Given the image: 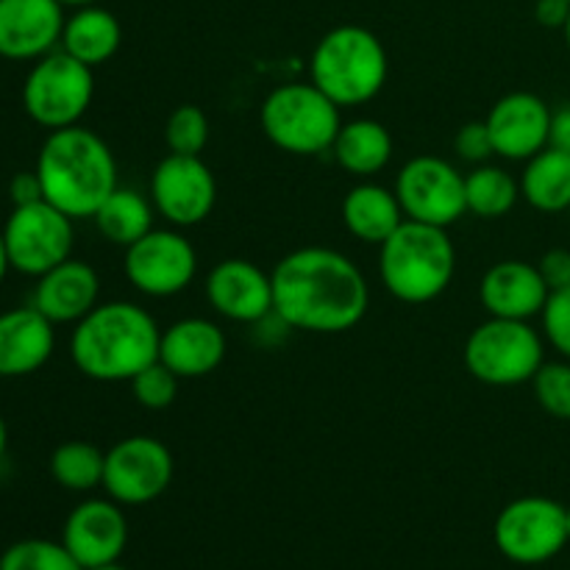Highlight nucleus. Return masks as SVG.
<instances>
[{"label":"nucleus","mask_w":570,"mask_h":570,"mask_svg":"<svg viewBox=\"0 0 570 570\" xmlns=\"http://www.w3.org/2000/svg\"><path fill=\"white\" fill-rule=\"evenodd\" d=\"M273 315L309 334H343L360 326L371 306L367 278L334 248L309 245L273 267Z\"/></svg>","instance_id":"1"},{"label":"nucleus","mask_w":570,"mask_h":570,"mask_svg":"<svg viewBox=\"0 0 570 570\" xmlns=\"http://www.w3.org/2000/svg\"><path fill=\"white\" fill-rule=\"evenodd\" d=\"M161 328L145 306L106 301L76 323L70 360L92 382H131L142 367L159 360Z\"/></svg>","instance_id":"2"},{"label":"nucleus","mask_w":570,"mask_h":570,"mask_svg":"<svg viewBox=\"0 0 570 570\" xmlns=\"http://www.w3.org/2000/svg\"><path fill=\"white\" fill-rule=\"evenodd\" d=\"M33 170L42 181L45 200L72 220L95 217L100 204L120 187L115 154L104 137L83 126L50 131Z\"/></svg>","instance_id":"3"},{"label":"nucleus","mask_w":570,"mask_h":570,"mask_svg":"<svg viewBox=\"0 0 570 570\" xmlns=\"http://www.w3.org/2000/svg\"><path fill=\"white\" fill-rule=\"evenodd\" d=\"M456 271V248L449 228L404 220L379 245V276L384 289L404 304H429L449 289Z\"/></svg>","instance_id":"4"},{"label":"nucleus","mask_w":570,"mask_h":570,"mask_svg":"<svg viewBox=\"0 0 570 570\" xmlns=\"http://www.w3.org/2000/svg\"><path fill=\"white\" fill-rule=\"evenodd\" d=\"M309 76L334 104L362 106L376 98L390 76L382 39L365 26H337L321 37L309 59Z\"/></svg>","instance_id":"5"},{"label":"nucleus","mask_w":570,"mask_h":570,"mask_svg":"<svg viewBox=\"0 0 570 570\" xmlns=\"http://www.w3.org/2000/svg\"><path fill=\"white\" fill-rule=\"evenodd\" d=\"M265 137L289 156H321L332 150L343 117L340 106L315 83L276 87L259 109Z\"/></svg>","instance_id":"6"},{"label":"nucleus","mask_w":570,"mask_h":570,"mask_svg":"<svg viewBox=\"0 0 570 570\" xmlns=\"http://www.w3.org/2000/svg\"><path fill=\"white\" fill-rule=\"evenodd\" d=\"M546 345L529 321L488 317L465 340L468 373L490 387H518L532 382L543 365Z\"/></svg>","instance_id":"7"},{"label":"nucleus","mask_w":570,"mask_h":570,"mask_svg":"<svg viewBox=\"0 0 570 570\" xmlns=\"http://www.w3.org/2000/svg\"><path fill=\"white\" fill-rule=\"evenodd\" d=\"M95 98L92 67L72 59L61 48L33 61L22 83V109L48 131L81 122Z\"/></svg>","instance_id":"8"},{"label":"nucleus","mask_w":570,"mask_h":570,"mask_svg":"<svg viewBox=\"0 0 570 570\" xmlns=\"http://www.w3.org/2000/svg\"><path fill=\"white\" fill-rule=\"evenodd\" d=\"M495 549L515 566H543L570 543L566 507L546 495H523L499 512Z\"/></svg>","instance_id":"9"},{"label":"nucleus","mask_w":570,"mask_h":570,"mask_svg":"<svg viewBox=\"0 0 570 570\" xmlns=\"http://www.w3.org/2000/svg\"><path fill=\"white\" fill-rule=\"evenodd\" d=\"M11 271L39 278L72 256V217L48 200L14 206L3 226Z\"/></svg>","instance_id":"10"},{"label":"nucleus","mask_w":570,"mask_h":570,"mask_svg":"<svg viewBox=\"0 0 570 570\" xmlns=\"http://www.w3.org/2000/svg\"><path fill=\"white\" fill-rule=\"evenodd\" d=\"M395 198L406 220L449 228L465 217V176L443 156H415L395 176Z\"/></svg>","instance_id":"11"},{"label":"nucleus","mask_w":570,"mask_h":570,"mask_svg":"<svg viewBox=\"0 0 570 570\" xmlns=\"http://www.w3.org/2000/svg\"><path fill=\"white\" fill-rule=\"evenodd\" d=\"M173 473L170 449L148 434H134L106 451L104 490L120 507H142L170 488Z\"/></svg>","instance_id":"12"},{"label":"nucleus","mask_w":570,"mask_h":570,"mask_svg":"<svg viewBox=\"0 0 570 570\" xmlns=\"http://www.w3.org/2000/svg\"><path fill=\"white\" fill-rule=\"evenodd\" d=\"M122 271L134 289L150 298L184 293L198 273V250L181 228H150L142 239L126 248Z\"/></svg>","instance_id":"13"},{"label":"nucleus","mask_w":570,"mask_h":570,"mask_svg":"<svg viewBox=\"0 0 570 570\" xmlns=\"http://www.w3.org/2000/svg\"><path fill=\"white\" fill-rule=\"evenodd\" d=\"M150 200L173 228H193L217 204V178L200 156L167 154L150 176Z\"/></svg>","instance_id":"14"},{"label":"nucleus","mask_w":570,"mask_h":570,"mask_svg":"<svg viewBox=\"0 0 570 570\" xmlns=\"http://www.w3.org/2000/svg\"><path fill=\"white\" fill-rule=\"evenodd\" d=\"M551 115L554 111L549 104L534 92H510L495 100L484 117L495 156L507 161H529L549 148Z\"/></svg>","instance_id":"15"},{"label":"nucleus","mask_w":570,"mask_h":570,"mask_svg":"<svg viewBox=\"0 0 570 570\" xmlns=\"http://www.w3.org/2000/svg\"><path fill=\"white\" fill-rule=\"evenodd\" d=\"M61 543L83 570L117 562L128 546V521L111 499H87L67 515Z\"/></svg>","instance_id":"16"},{"label":"nucleus","mask_w":570,"mask_h":570,"mask_svg":"<svg viewBox=\"0 0 570 570\" xmlns=\"http://www.w3.org/2000/svg\"><path fill=\"white\" fill-rule=\"evenodd\" d=\"M206 301L234 323H259L273 315V276L250 259H223L206 276Z\"/></svg>","instance_id":"17"},{"label":"nucleus","mask_w":570,"mask_h":570,"mask_svg":"<svg viewBox=\"0 0 570 570\" xmlns=\"http://www.w3.org/2000/svg\"><path fill=\"white\" fill-rule=\"evenodd\" d=\"M65 6L59 0H0V56L37 61L61 45Z\"/></svg>","instance_id":"18"},{"label":"nucleus","mask_w":570,"mask_h":570,"mask_svg":"<svg viewBox=\"0 0 570 570\" xmlns=\"http://www.w3.org/2000/svg\"><path fill=\"white\" fill-rule=\"evenodd\" d=\"M551 289L538 265L521 259L495 262L479 282V304L490 317L532 321L543 315Z\"/></svg>","instance_id":"19"},{"label":"nucleus","mask_w":570,"mask_h":570,"mask_svg":"<svg viewBox=\"0 0 570 570\" xmlns=\"http://www.w3.org/2000/svg\"><path fill=\"white\" fill-rule=\"evenodd\" d=\"M56 348V328L37 306L0 312V379L31 376L48 365Z\"/></svg>","instance_id":"20"},{"label":"nucleus","mask_w":570,"mask_h":570,"mask_svg":"<svg viewBox=\"0 0 570 570\" xmlns=\"http://www.w3.org/2000/svg\"><path fill=\"white\" fill-rule=\"evenodd\" d=\"M98 298L100 278L95 267L70 256L37 278L31 306H37L53 326H59V323L76 326L81 317H87L98 306Z\"/></svg>","instance_id":"21"},{"label":"nucleus","mask_w":570,"mask_h":570,"mask_svg":"<svg viewBox=\"0 0 570 570\" xmlns=\"http://www.w3.org/2000/svg\"><path fill=\"white\" fill-rule=\"evenodd\" d=\"M159 360L178 379H204L226 360V334L206 317H181L161 332Z\"/></svg>","instance_id":"22"},{"label":"nucleus","mask_w":570,"mask_h":570,"mask_svg":"<svg viewBox=\"0 0 570 570\" xmlns=\"http://www.w3.org/2000/svg\"><path fill=\"white\" fill-rule=\"evenodd\" d=\"M340 215H343V223L351 237H356L365 245H382L406 220L399 198H395V189H387L373 181L354 184L345 193Z\"/></svg>","instance_id":"23"},{"label":"nucleus","mask_w":570,"mask_h":570,"mask_svg":"<svg viewBox=\"0 0 570 570\" xmlns=\"http://www.w3.org/2000/svg\"><path fill=\"white\" fill-rule=\"evenodd\" d=\"M332 156L348 176L371 178L382 173L393 159V134L371 117H356L340 126L332 145Z\"/></svg>","instance_id":"24"},{"label":"nucleus","mask_w":570,"mask_h":570,"mask_svg":"<svg viewBox=\"0 0 570 570\" xmlns=\"http://www.w3.org/2000/svg\"><path fill=\"white\" fill-rule=\"evenodd\" d=\"M120 20L104 6H83L65 20L59 48L95 70L120 50Z\"/></svg>","instance_id":"25"},{"label":"nucleus","mask_w":570,"mask_h":570,"mask_svg":"<svg viewBox=\"0 0 570 570\" xmlns=\"http://www.w3.org/2000/svg\"><path fill=\"white\" fill-rule=\"evenodd\" d=\"M521 198L546 215L570 209V154L549 145L532 156L521 173Z\"/></svg>","instance_id":"26"},{"label":"nucleus","mask_w":570,"mask_h":570,"mask_svg":"<svg viewBox=\"0 0 570 570\" xmlns=\"http://www.w3.org/2000/svg\"><path fill=\"white\" fill-rule=\"evenodd\" d=\"M154 200L145 198L137 189L117 187L95 212V226L109 243L128 248L154 228Z\"/></svg>","instance_id":"27"},{"label":"nucleus","mask_w":570,"mask_h":570,"mask_svg":"<svg viewBox=\"0 0 570 570\" xmlns=\"http://www.w3.org/2000/svg\"><path fill=\"white\" fill-rule=\"evenodd\" d=\"M468 212L482 220H499L510 215L521 200V181L499 165H476L465 176Z\"/></svg>","instance_id":"28"},{"label":"nucleus","mask_w":570,"mask_h":570,"mask_svg":"<svg viewBox=\"0 0 570 570\" xmlns=\"http://www.w3.org/2000/svg\"><path fill=\"white\" fill-rule=\"evenodd\" d=\"M104 468L106 451L92 443H83V440L61 443L50 454V476L70 493H89L95 488H104Z\"/></svg>","instance_id":"29"},{"label":"nucleus","mask_w":570,"mask_h":570,"mask_svg":"<svg viewBox=\"0 0 570 570\" xmlns=\"http://www.w3.org/2000/svg\"><path fill=\"white\" fill-rule=\"evenodd\" d=\"M0 570H83L65 543L28 538L17 540L0 554Z\"/></svg>","instance_id":"30"},{"label":"nucleus","mask_w":570,"mask_h":570,"mask_svg":"<svg viewBox=\"0 0 570 570\" xmlns=\"http://www.w3.org/2000/svg\"><path fill=\"white\" fill-rule=\"evenodd\" d=\"M165 142L170 154L200 156V150L209 142V120L204 111L193 104L173 109L165 122Z\"/></svg>","instance_id":"31"},{"label":"nucleus","mask_w":570,"mask_h":570,"mask_svg":"<svg viewBox=\"0 0 570 570\" xmlns=\"http://www.w3.org/2000/svg\"><path fill=\"white\" fill-rule=\"evenodd\" d=\"M534 399L557 421H570V362H543L532 379Z\"/></svg>","instance_id":"32"},{"label":"nucleus","mask_w":570,"mask_h":570,"mask_svg":"<svg viewBox=\"0 0 570 570\" xmlns=\"http://www.w3.org/2000/svg\"><path fill=\"white\" fill-rule=\"evenodd\" d=\"M178 382H181V379H178L165 362L156 360L150 362L148 367H142V371H139L128 384H131V393L134 399H137V404H142L145 410L156 412V410H167V406L176 401Z\"/></svg>","instance_id":"33"},{"label":"nucleus","mask_w":570,"mask_h":570,"mask_svg":"<svg viewBox=\"0 0 570 570\" xmlns=\"http://www.w3.org/2000/svg\"><path fill=\"white\" fill-rule=\"evenodd\" d=\"M540 317H543V337L554 345L562 360L570 362V287L551 293Z\"/></svg>","instance_id":"34"},{"label":"nucleus","mask_w":570,"mask_h":570,"mask_svg":"<svg viewBox=\"0 0 570 570\" xmlns=\"http://www.w3.org/2000/svg\"><path fill=\"white\" fill-rule=\"evenodd\" d=\"M454 150L462 161H471V165H484L490 156H495L493 139H490L488 122L473 120L456 131L454 137Z\"/></svg>","instance_id":"35"},{"label":"nucleus","mask_w":570,"mask_h":570,"mask_svg":"<svg viewBox=\"0 0 570 570\" xmlns=\"http://www.w3.org/2000/svg\"><path fill=\"white\" fill-rule=\"evenodd\" d=\"M538 271L543 282L549 284L551 293L570 287V250L568 248H551L546 250L543 259L538 262Z\"/></svg>","instance_id":"36"},{"label":"nucleus","mask_w":570,"mask_h":570,"mask_svg":"<svg viewBox=\"0 0 570 570\" xmlns=\"http://www.w3.org/2000/svg\"><path fill=\"white\" fill-rule=\"evenodd\" d=\"M9 195H11V200H14V206H26V204H37V200H45L42 181H39L37 170L17 173L9 184Z\"/></svg>","instance_id":"37"},{"label":"nucleus","mask_w":570,"mask_h":570,"mask_svg":"<svg viewBox=\"0 0 570 570\" xmlns=\"http://www.w3.org/2000/svg\"><path fill=\"white\" fill-rule=\"evenodd\" d=\"M570 14V0H538L534 3V20L543 28H566Z\"/></svg>","instance_id":"38"},{"label":"nucleus","mask_w":570,"mask_h":570,"mask_svg":"<svg viewBox=\"0 0 570 570\" xmlns=\"http://www.w3.org/2000/svg\"><path fill=\"white\" fill-rule=\"evenodd\" d=\"M549 145H551V148L566 150V154H570V104L560 106V109L551 115Z\"/></svg>","instance_id":"39"},{"label":"nucleus","mask_w":570,"mask_h":570,"mask_svg":"<svg viewBox=\"0 0 570 570\" xmlns=\"http://www.w3.org/2000/svg\"><path fill=\"white\" fill-rule=\"evenodd\" d=\"M11 271V262H9V250H6V239H3V228H0V284H3L6 273Z\"/></svg>","instance_id":"40"},{"label":"nucleus","mask_w":570,"mask_h":570,"mask_svg":"<svg viewBox=\"0 0 570 570\" xmlns=\"http://www.w3.org/2000/svg\"><path fill=\"white\" fill-rule=\"evenodd\" d=\"M6 445H9V429H6L3 415H0V460H3L6 454Z\"/></svg>","instance_id":"41"},{"label":"nucleus","mask_w":570,"mask_h":570,"mask_svg":"<svg viewBox=\"0 0 570 570\" xmlns=\"http://www.w3.org/2000/svg\"><path fill=\"white\" fill-rule=\"evenodd\" d=\"M61 6H72V9H83V6H98L100 0H59Z\"/></svg>","instance_id":"42"},{"label":"nucleus","mask_w":570,"mask_h":570,"mask_svg":"<svg viewBox=\"0 0 570 570\" xmlns=\"http://www.w3.org/2000/svg\"><path fill=\"white\" fill-rule=\"evenodd\" d=\"M87 570H128V568H122L120 562H106V566H95V568H87Z\"/></svg>","instance_id":"43"},{"label":"nucleus","mask_w":570,"mask_h":570,"mask_svg":"<svg viewBox=\"0 0 570 570\" xmlns=\"http://www.w3.org/2000/svg\"><path fill=\"white\" fill-rule=\"evenodd\" d=\"M562 37H566V45H568V50H570V14H568L566 28H562Z\"/></svg>","instance_id":"44"},{"label":"nucleus","mask_w":570,"mask_h":570,"mask_svg":"<svg viewBox=\"0 0 570 570\" xmlns=\"http://www.w3.org/2000/svg\"><path fill=\"white\" fill-rule=\"evenodd\" d=\"M566 518H568V538H570V504L566 507Z\"/></svg>","instance_id":"45"}]
</instances>
